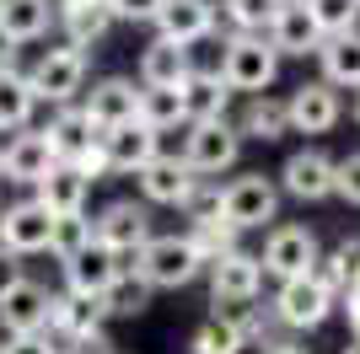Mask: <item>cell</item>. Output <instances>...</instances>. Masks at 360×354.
I'll return each instance as SVG.
<instances>
[{
  "mask_svg": "<svg viewBox=\"0 0 360 354\" xmlns=\"http://www.w3.org/2000/svg\"><path fill=\"white\" fill-rule=\"evenodd\" d=\"M103 150H108V172H146L156 156H162V134L146 129V124H124V129L103 134Z\"/></svg>",
  "mask_w": 360,
  "mask_h": 354,
  "instance_id": "d6986e66",
  "label": "cell"
},
{
  "mask_svg": "<svg viewBox=\"0 0 360 354\" xmlns=\"http://www.w3.org/2000/svg\"><path fill=\"white\" fill-rule=\"evenodd\" d=\"M339 199L360 204V150H349L345 162H339Z\"/></svg>",
  "mask_w": 360,
  "mask_h": 354,
  "instance_id": "ab89813d",
  "label": "cell"
},
{
  "mask_svg": "<svg viewBox=\"0 0 360 354\" xmlns=\"http://www.w3.org/2000/svg\"><path fill=\"white\" fill-rule=\"evenodd\" d=\"M44 134H49V145H54V156L60 162H81L86 150H97V124L86 118V107H60V113L44 124Z\"/></svg>",
  "mask_w": 360,
  "mask_h": 354,
  "instance_id": "cb8c5ba5",
  "label": "cell"
},
{
  "mask_svg": "<svg viewBox=\"0 0 360 354\" xmlns=\"http://www.w3.org/2000/svg\"><path fill=\"white\" fill-rule=\"evenodd\" d=\"M0 177H6V156H0Z\"/></svg>",
  "mask_w": 360,
  "mask_h": 354,
  "instance_id": "bcb514c9",
  "label": "cell"
},
{
  "mask_svg": "<svg viewBox=\"0 0 360 354\" xmlns=\"http://www.w3.org/2000/svg\"><path fill=\"white\" fill-rule=\"evenodd\" d=\"M97 242H103L113 258H140V252L156 242V231H150V209L135 204V199L108 204L103 215H97Z\"/></svg>",
  "mask_w": 360,
  "mask_h": 354,
  "instance_id": "52a82bcc",
  "label": "cell"
},
{
  "mask_svg": "<svg viewBox=\"0 0 360 354\" xmlns=\"http://www.w3.org/2000/svg\"><path fill=\"white\" fill-rule=\"evenodd\" d=\"M274 75H280V48L269 44V32H237V38H226L221 81L231 91L264 97V86H274Z\"/></svg>",
  "mask_w": 360,
  "mask_h": 354,
  "instance_id": "6da1fadb",
  "label": "cell"
},
{
  "mask_svg": "<svg viewBox=\"0 0 360 354\" xmlns=\"http://www.w3.org/2000/svg\"><path fill=\"white\" fill-rule=\"evenodd\" d=\"M113 354H119V349H113Z\"/></svg>",
  "mask_w": 360,
  "mask_h": 354,
  "instance_id": "681fc988",
  "label": "cell"
},
{
  "mask_svg": "<svg viewBox=\"0 0 360 354\" xmlns=\"http://www.w3.org/2000/svg\"><path fill=\"white\" fill-rule=\"evenodd\" d=\"M54 16H60L65 38L75 48H91L119 16H113V0H54Z\"/></svg>",
  "mask_w": 360,
  "mask_h": 354,
  "instance_id": "603a6c76",
  "label": "cell"
},
{
  "mask_svg": "<svg viewBox=\"0 0 360 354\" xmlns=\"http://www.w3.org/2000/svg\"><path fill=\"white\" fill-rule=\"evenodd\" d=\"M150 295H156V284H150L146 274L129 263L119 280H113V290L103 295V306H108V317H140V311L150 306Z\"/></svg>",
  "mask_w": 360,
  "mask_h": 354,
  "instance_id": "1f68e13d",
  "label": "cell"
},
{
  "mask_svg": "<svg viewBox=\"0 0 360 354\" xmlns=\"http://www.w3.org/2000/svg\"><path fill=\"white\" fill-rule=\"evenodd\" d=\"M264 354H307V349H301V343H269Z\"/></svg>",
  "mask_w": 360,
  "mask_h": 354,
  "instance_id": "ee69618b",
  "label": "cell"
},
{
  "mask_svg": "<svg viewBox=\"0 0 360 354\" xmlns=\"http://www.w3.org/2000/svg\"><path fill=\"white\" fill-rule=\"evenodd\" d=\"M0 354H6V343H0Z\"/></svg>",
  "mask_w": 360,
  "mask_h": 354,
  "instance_id": "c3c4849f",
  "label": "cell"
},
{
  "mask_svg": "<svg viewBox=\"0 0 360 354\" xmlns=\"http://www.w3.org/2000/svg\"><path fill=\"white\" fill-rule=\"evenodd\" d=\"M32 107H38V91L22 70H0V134H22L32 124Z\"/></svg>",
  "mask_w": 360,
  "mask_h": 354,
  "instance_id": "f1b7e54d",
  "label": "cell"
},
{
  "mask_svg": "<svg viewBox=\"0 0 360 354\" xmlns=\"http://www.w3.org/2000/svg\"><path fill=\"white\" fill-rule=\"evenodd\" d=\"M226 103H231V86L221 81V70H194L183 81V118H188V124H215V118H226Z\"/></svg>",
  "mask_w": 360,
  "mask_h": 354,
  "instance_id": "d4e9b609",
  "label": "cell"
},
{
  "mask_svg": "<svg viewBox=\"0 0 360 354\" xmlns=\"http://www.w3.org/2000/svg\"><path fill=\"white\" fill-rule=\"evenodd\" d=\"M167 0H113V16L119 22H156Z\"/></svg>",
  "mask_w": 360,
  "mask_h": 354,
  "instance_id": "f35d334b",
  "label": "cell"
},
{
  "mask_svg": "<svg viewBox=\"0 0 360 354\" xmlns=\"http://www.w3.org/2000/svg\"><path fill=\"white\" fill-rule=\"evenodd\" d=\"M0 156H6V183H16V188H38V183L60 166V156H54L44 129H22Z\"/></svg>",
  "mask_w": 360,
  "mask_h": 354,
  "instance_id": "9a60e30c",
  "label": "cell"
},
{
  "mask_svg": "<svg viewBox=\"0 0 360 354\" xmlns=\"http://www.w3.org/2000/svg\"><path fill=\"white\" fill-rule=\"evenodd\" d=\"M6 354H60V343L49 333H32V339H6Z\"/></svg>",
  "mask_w": 360,
  "mask_h": 354,
  "instance_id": "60d3db41",
  "label": "cell"
},
{
  "mask_svg": "<svg viewBox=\"0 0 360 354\" xmlns=\"http://www.w3.org/2000/svg\"><path fill=\"white\" fill-rule=\"evenodd\" d=\"M323 81L333 91H360V32H339L323 44Z\"/></svg>",
  "mask_w": 360,
  "mask_h": 354,
  "instance_id": "83f0119b",
  "label": "cell"
},
{
  "mask_svg": "<svg viewBox=\"0 0 360 354\" xmlns=\"http://www.w3.org/2000/svg\"><path fill=\"white\" fill-rule=\"evenodd\" d=\"M124 268H129L124 258H113L103 242H91L81 258H70V263H65V290H70V295H91V301H103Z\"/></svg>",
  "mask_w": 360,
  "mask_h": 354,
  "instance_id": "e0dca14e",
  "label": "cell"
},
{
  "mask_svg": "<svg viewBox=\"0 0 360 354\" xmlns=\"http://www.w3.org/2000/svg\"><path fill=\"white\" fill-rule=\"evenodd\" d=\"M49 236H54V215H49L38 199H22V204L0 209V247L11 252V258L49 252Z\"/></svg>",
  "mask_w": 360,
  "mask_h": 354,
  "instance_id": "30bf717a",
  "label": "cell"
},
{
  "mask_svg": "<svg viewBox=\"0 0 360 354\" xmlns=\"http://www.w3.org/2000/svg\"><path fill=\"white\" fill-rule=\"evenodd\" d=\"M86 188H91V177L75 162H60L44 183H38V204H44L49 215H75V209L86 204Z\"/></svg>",
  "mask_w": 360,
  "mask_h": 354,
  "instance_id": "484cf974",
  "label": "cell"
},
{
  "mask_svg": "<svg viewBox=\"0 0 360 354\" xmlns=\"http://www.w3.org/2000/svg\"><path fill=\"white\" fill-rule=\"evenodd\" d=\"M183 209H188V221H194V225L221 221V188H215L210 177H205V183H199V188L188 193V204H183Z\"/></svg>",
  "mask_w": 360,
  "mask_h": 354,
  "instance_id": "74e56055",
  "label": "cell"
},
{
  "mask_svg": "<svg viewBox=\"0 0 360 354\" xmlns=\"http://www.w3.org/2000/svg\"><path fill=\"white\" fill-rule=\"evenodd\" d=\"M108 322V306L91 301V295H49V339L54 343H81V339H97Z\"/></svg>",
  "mask_w": 360,
  "mask_h": 354,
  "instance_id": "4fadbf2b",
  "label": "cell"
},
{
  "mask_svg": "<svg viewBox=\"0 0 360 354\" xmlns=\"http://www.w3.org/2000/svg\"><path fill=\"white\" fill-rule=\"evenodd\" d=\"M274 215H280V183H269L264 172H248L221 188V221L226 225L253 231V225H269Z\"/></svg>",
  "mask_w": 360,
  "mask_h": 354,
  "instance_id": "277c9868",
  "label": "cell"
},
{
  "mask_svg": "<svg viewBox=\"0 0 360 354\" xmlns=\"http://www.w3.org/2000/svg\"><path fill=\"white\" fill-rule=\"evenodd\" d=\"M86 118L97 124V134H113L124 124H140V86L135 81H124V75H108L97 86L86 91Z\"/></svg>",
  "mask_w": 360,
  "mask_h": 354,
  "instance_id": "5bb4252c",
  "label": "cell"
},
{
  "mask_svg": "<svg viewBox=\"0 0 360 354\" xmlns=\"http://www.w3.org/2000/svg\"><path fill=\"white\" fill-rule=\"evenodd\" d=\"M135 268L156 284V290H178V284H194L210 263H205V252H199L194 242H188V231H183V236H156V242L135 258Z\"/></svg>",
  "mask_w": 360,
  "mask_h": 354,
  "instance_id": "7a4b0ae2",
  "label": "cell"
},
{
  "mask_svg": "<svg viewBox=\"0 0 360 354\" xmlns=\"http://www.w3.org/2000/svg\"><path fill=\"white\" fill-rule=\"evenodd\" d=\"M280 188L301 204H317V199H328L339 193V162L323 156V150H296L285 166H280Z\"/></svg>",
  "mask_w": 360,
  "mask_h": 354,
  "instance_id": "8fae6325",
  "label": "cell"
},
{
  "mask_svg": "<svg viewBox=\"0 0 360 354\" xmlns=\"http://www.w3.org/2000/svg\"><path fill=\"white\" fill-rule=\"evenodd\" d=\"M242 327L226 317V311H215V317H205V322L194 327V339H188V349L194 354H242Z\"/></svg>",
  "mask_w": 360,
  "mask_h": 354,
  "instance_id": "d6a6232c",
  "label": "cell"
},
{
  "mask_svg": "<svg viewBox=\"0 0 360 354\" xmlns=\"http://www.w3.org/2000/svg\"><path fill=\"white\" fill-rule=\"evenodd\" d=\"M242 140H264V145H269V140H280V134H290V107L280 103V97H269V91H264V97H253V103H248V113H242Z\"/></svg>",
  "mask_w": 360,
  "mask_h": 354,
  "instance_id": "f546056e",
  "label": "cell"
},
{
  "mask_svg": "<svg viewBox=\"0 0 360 354\" xmlns=\"http://www.w3.org/2000/svg\"><path fill=\"white\" fill-rule=\"evenodd\" d=\"M264 274H274L280 284L290 280H307V274H317V263H323V252H317V236L307 231V225H274L269 242H264Z\"/></svg>",
  "mask_w": 360,
  "mask_h": 354,
  "instance_id": "5b68a950",
  "label": "cell"
},
{
  "mask_svg": "<svg viewBox=\"0 0 360 354\" xmlns=\"http://www.w3.org/2000/svg\"><path fill=\"white\" fill-rule=\"evenodd\" d=\"M188 242L205 252V263H215V258H226V252H237V225H226V221L194 225V231H188Z\"/></svg>",
  "mask_w": 360,
  "mask_h": 354,
  "instance_id": "8d00e7d4",
  "label": "cell"
},
{
  "mask_svg": "<svg viewBox=\"0 0 360 354\" xmlns=\"http://www.w3.org/2000/svg\"><path fill=\"white\" fill-rule=\"evenodd\" d=\"M333 301H339V295L317 280V274L290 280V284L274 290V322H285V327H323V322H328V311H333Z\"/></svg>",
  "mask_w": 360,
  "mask_h": 354,
  "instance_id": "ba28073f",
  "label": "cell"
},
{
  "mask_svg": "<svg viewBox=\"0 0 360 354\" xmlns=\"http://www.w3.org/2000/svg\"><path fill=\"white\" fill-rule=\"evenodd\" d=\"M91 242H97V221H91L86 209H75V215H54V236H49V252H54L60 263L81 258Z\"/></svg>",
  "mask_w": 360,
  "mask_h": 354,
  "instance_id": "4dcf8cb0",
  "label": "cell"
},
{
  "mask_svg": "<svg viewBox=\"0 0 360 354\" xmlns=\"http://www.w3.org/2000/svg\"><path fill=\"white\" fill-rule=\"evenodd\" d=\"M242 156V129L231 118H215V124H188V145H183V162L194 166L199 177H215L226 166H237Z\"/></svg>",
  "mask_w": 360,
  "mask_h": 354,
  "instance_id": "8992f818",
  "label": "cell"
},
{
  "mask_svg": "<svg viewBox=\"0 0 360 354\" xmlns=\"http://www.w3.org/2000/svg\"><path fill=\"white\" fill-rule=\"evenodd\" d=\"M140 124L156 129V134L188 124V118H183V86L178 91H146V86H140Z\"/></svg>",
  "mask_w": 360,
  "mask_h": 354,
  "instance_id": "836d02e7",
  "label": "cell"
},
{
  "mask_svg": "<svg viewBox=\"0 0 360 354\" xmlns=\"http://www.w3.org/2000/svg\"><path fill=\"white\" fill-rule=\"evenodd\" d=\"M199 183H205V177L183 162V156H167V150L146 166V172H140V193H146V204H178L183 209V204H188V193H194Z\"/></svg>",
  "mask_w": 360,
  "mask_h": 354,
  "instance_id": "2e32d148",
  "label": "cell"
},
{
  "mask_svg": "<svg viewBox=\"0 0 360 354\" xmlns=\"http://www.w3.org/2000/svg\"><path fill=\"white\" fill-rule=\"evenodd\" d=\"M317 16V27L328 32V38H339V32H355L360 22V0H307Z\"/></svg>",
  "mask_w": 360,
  "mask_h": 354,
  "instance_id": "d590c367",
  "label": "cell"
},
{
  "mask_svg": "<svg viewBox=\"0 0 360 354\" xmlns=\"http://www.w3.org/2000/svg\"><path fill=\"white\" fill-rule=\"evenodd\" d=\"M60 354H113V343L97 333V339H81V343H60Z\"/></svg>",
  "mask_w": 360,
  "mask_h": 354,
  "instance_id": "b9f144b4",
  "label": "cell"
},
{
  "mask_svg": "<svg viewBox=\"0 0 360 354\" xmlns=\"http://www.w3.org/2000/svg\"><path fill=\"white\" fill-rule=\"evenodd\" d=\"M188 75H194V59H188L183 44L150 38V44L140 48V86H146V91H178Z\"/></svg>",
  "mask_w": 360,
  "mask_h": 354,
  "instance_id": "ac0fdd59",
  "label": "cell"
},
{
  "mask_svg": "<svg viewBox=\"0 0 360 354\" xmlns=\"http://www.w3.org/2000/svg\"><path fill=\"white\" fill-rule=\"evenodd\" d=\"M215 32V0H167L162 16H156V38L167 44H199Z\"/></svg>",
  "mask_w": 360,
  "mask_h": 354,
  "instance_id": "44dd1931",
  "label": "cell"
},
{
  "mask_svg": "<svg viewBox=\"0 0 360 354\" xmlns=\"http://www.w3.org/2000/svg\"><path fill=\"white\" fill-rule=\"evenodd\" d=\"M32 91H38V103H54V107H75V91L86 86V48H44L38 65L27 70Z\"/></svg>",
  "mask_w": 360,
  "mask_h": 354,
  "instance_id": "3957f363",
  "label": "cell"
},
{
  "mask_svg": "<svg viewBox=\"0 0 360 354\" xmlns=\"http://www.w3.org/2000/svg\"><path fill=\"white\" fill-rule=\"evenodd\" d=\"M49 0H0V44H32L49 32Z\"/></svg>",
  "mask_w": 360,
  "mask_h": 354,
  "instance_id": "4316f807",
  "label": "cell"
},
{
  "mask_svg": "<svg viewBox=\"0 0 360 354\" xmlns=\"http://www.w3.org/2000/svg\"><path fill=\"white\" fill-rule=\"evenodd\" d=\"M221 11H226V22L237 32H269L274 16L285 11V0H226Z\"/></svg>",
  "mask_w": 360,
  "mask_h": 354,
  "instance_id": "e575fe53",
  "label": "cell"
},
{
  "mask_svg": "<svg viewBox=\"0 0 360 354\" xmlns=\"http://www.w3.org/2000/svg\"><path fill=\"white\" fill-rule=\"evenodd\" d=\"M0 327L11 333V339H32V333H44L49 327V290L27 274H16L6 290H0Z\"/></svg>",
  "mask_w": 360,
  "mask_h": 354,
  "instance_id": "9c48e42d",
  "label": "cell"
},
{
  "mask_svg": "<svg viewBox=\"0 0 360 354\" xmlns=\"http://www.w3.org/2000/svg\"><path fill=\"white\" fill-rule=\"evenodd\" d=\"M11 280H16V263H11V252L0 247V290H6V284H11Z\"/></svg>",
  "mask_w": 360,
  "mask_h": 354,
  "instance_id": "7bdbcfd3",
  "label": "cell"
},
{
  "mask_svg": "<svg viewBox=\"0 0 360 354\" xmlns=\"http://www.w3.org/2000/svg\"><path fill=\"white\" fill-rule=\"evenodd\" d=\"M258 290H264V263H258L253 252H226V258H215L210 263V295L215 306H248V301H258Z\"/></svg>",
  "mask_w": 360,
  "mask_h": 354,
  "instance_id": "7c38bea8",
  "label": "cell"
},
{
  "mask_svg": "<svg viewBox=\"0 0 360 354\" xmlns=\"http://www.w3.org/2000/svg\"><path fill=\"white\" fill-rule=\"evenodd\" d=\"M355 118H360V103H355Z\"/></svg>",
  "mask_w": 360,
  "mask_h": 354,
  "instance_id": "7dc6e473",
  "label": "cell"
},
{
  "mask_svg": "<svg viewBox=\"0 0 360 354\" xmlns=\"http://www.w3.org/2000/svg\"><path fill=\"white\" fill-rule=\"evenodd\" d=\"M285 6H307V0H285Z\"/></svg>",
  "mask_w": 360,
  "mask_h": 354,
  "instance_id": "f6af8a7d",
  "label": "cell"
},
{
  "mask_svg": "<svg viewBox=\"0 0 360 354\" xmlns=\"http://www.w3.org/2000/svg\"><path fill=\"white\" fill-rule=\"evenodd\" d=\"M285 107H290V129H301V134H323L339 124V91L328 81H301L285 97Z\"/></svg>",
  "mask_w": 360,
  "mask_h": 354,
  "instance_id": "ffe728a7",
  "label": "cell"
},
{
  "mask_svg": "<svg viewBox=\"0 0 360 354\" xmlns=\"http://www.w3.org/2000/svg\"><path fill=\"white\" fill-rule=\"evenodd\" d=\"M269 44L280 48V59H285V54L307 59V54H323V44H328V32L317 27L312 6H285V11L274 16V27H269Z\"/></svg>",
  "mask_w": 360,
  "mask_h": 354,
  "instance_id": "7402d4cb",
  "label": "cell"
}]
</instances>
